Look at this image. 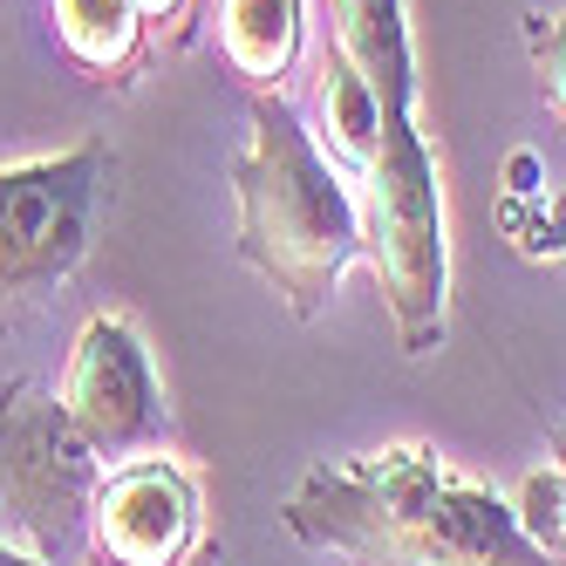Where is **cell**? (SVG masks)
<instances>
[{"label": "cell", "instance_id": "obj_5", "mask_svg": "<svg viewBox=\"0 0 566 566\" xmlns=\"http://www.w3.org/2000/svg\"><path fill=\"white\" fill-rule=\"evenodd\" d=\"M109 198V144L90 137L55 157L0 165V328L42 307L83 266Z\"/></svg>", "mask_w": 566, "mask_h": 566}, {"label": "cell", "instance_id": "obj_11", "mask_svg": "<svg viewBox=\"0 0 566 566\" xmlns=\"http://www.w3.org/2000/svg\"><path fill=\"white\" fill-rule=\"evenodd\" d=\"M525 55H533L553 116L566 124V14H525Z\"/></svg>", "mask_w": 566, "mask_h": 566}, {"label": "cell", "instance_id": "obj_8", "mask_svg": "<svg viewBox=\"0 0 566 566\" xmlns=\"http://www.w3.org/2000/svg\"><path fill=\"white\" fill-rule=\"evenodd\" d=\"M335 14V55L361 75L376 96L382 130L417 124V34H410V0H328Z\"/></svg>", "mask_w": 566, "mask_h": 566}, {"label": "cell", "instance_id": "obj_1", "mask_svg": "<svg viewBox=\"0 0 566 566\" xmlns=\"http://www.w3.org/2000/svg\"><path fill=\"white\" fill-rule=\"evenodd\" d=\"M280 525L355 566H553L512 505L430 443H382L314 464Z\"/></svg>", "mask_w": 566, "mask_h": 566}, {"label": "cell", "instance_id": "obj_10", "mask_svg": "<svg viewBox=\"0 0 566 566\" xmlns=\"http://www.w3.org/2000/svg\"><path fill=\"white\" fill-rule=\"evenodd\" d=\"M55 34L90 75L130 83L137 42H144V14H137V0H55Z\"/></svg>", "mask_w": 566, "mask_h": 566}, {"label": "cell", "instance_id": "obj_15", "mask_svg": "<svg viewBox=\"0 0 566 566\" xmlns=\"http://www.w3.org/2000/svg\"><path fill=\"white\" fill-rule=\"evenodd\" d=\"M559 253H566V198H559Z\"/></svg>", "mask_w": 566, "mask_h": 566}, {"label": "cell", "instance_id": "obj_12", "mask_svg": "<svg viewBox=\"0 0 566 566\" xmlns=\"http://www.w3.org/2000/svg\"><path fill=\"white\" fill-rule=\"evenodd\" d=\"M185 8H191V0H137L144 28H185Z\"/></svg>", "mask_w": 566, "mask_h": 566}, {"label": "cell", "instance_id": "obj_2", "mask_svg": "<svg viewBox=\"0 0 566 566\" xmlns=\"http://www.w3.org/2000/svg\"><path fill=\"white\" fill-rule=\"evenodd\" d=\"M232 198L239 260L294 321H321L342 273L361 260V206L280 90H253V130L232 165Z\"/></svg>", "mask_w": 566, "mask_h": 566}, {"label": "cell", "instance_id": "obj_4", "mask_svg": "<svg viewBox=\"0 0 566 566\" xmlns=\"http://www.w3.org/2000/svg\"><path fill=\"white\" fill-rule=\"evenodd\" d=\"M96 484L103 464L55 389L14 382L0 396V539L49 566L75 559L90 539Z\"/></svg>", "mask_w": 566, "mask_h": 566}, {"label": "cell", "instance_id": "obj_14", "mask_svg": "<svg viewBox=\"0 0 566 566\" xmlns=\"http://www.w3.org/2000/svg\"><path fill=\"white\" fill-rule=\"evenodd\" d=\"M185 566H219V546H198V553H191Z\"/></svg>", "mask_w": 566, "mask_h": 566}, {"label": "cell", "instance_id": "obj_6", "mask_svg": "<svg viewBox=\"0 0 566 566\" xmlns=\"http://www.w3.org/2000/svg\"><path fill=\"white\" fill-rule=\"evenodd\" d=\"M62 410L75 417L83 443L96 451L103 471L130 464V458H150L165 443V389H157V369H150V348L137 335V321L124 314H96L83 335H75V355H69V376H62Z\"/></svg>", "mask_w": 566, "mask_h": 566}, {"label": "cell", "instance_id": "obj_7", "mask_svg": "<svg viewBox=\"0 0 566 566\" xmlns=\"http://www.w3.org/2000/svg\"><path fill=\"white\" fill-rule=\"evenodd\" d=\"M90 546L109 566H185L198 546V478L150 451L103 471L96 505H90Z\"/></svg>", "mask_w": 566, "mask_h": 566}, {"label": "cell", "instance_id": "obj_16", "mask_svg": "<svg viewBox=\"0 0 566 566\" xmlns=\"http://www.w3.org/2000/svg\"><path fill=\"white\" fill-rule=\"evenodd\" d=\"M83 566H109V559H96V553H90V559H83Z\"/></svg>", "mask_w": 566, "mask_h": 566}, {"label": "cell", "instance_id": "obj_3", "mask_svg": "<svg viewBox=\"0 0 566 566\" xmlns=\"http://www.w3.org/2000/svg\"><path fill=\"white\" fill-rule=\"evenodd\" d=\"M355 206H361V260L382 280L402 355L443 348L451 247H443V191H437V150L423 124L376 137L369 165L355 171Z\"/></svg>", "mask_w": 566, "mask_h": 566}, {"label": "cell", "instance_id": "obj_13", "mask_svg": "<svg viewBox=\"0 0 566 566\" xmlns=\"http://www.w3.org/2000/svg\"><path fill=\"white\" fill-rule=\"evenodd\" d=\"M0 566H49V559H28L21 546H8V539H0Z\"/></svg>", "mask_w": 566, "mask_h": 566}, {"label": "cell", "instance_id": "obj_9", "mask_svg": "<svg viewBox=\"0 0 566 566\" xmlns=\"http://www.w3.org/2000/svg\"><path fill=\"white\" fill-rule=\"evenodd\" d=\"M219 49L253 90H280L301 62V0H219Z\"/></svg>", "mask_w": 566, "mask_h": 566}]
</instances>
